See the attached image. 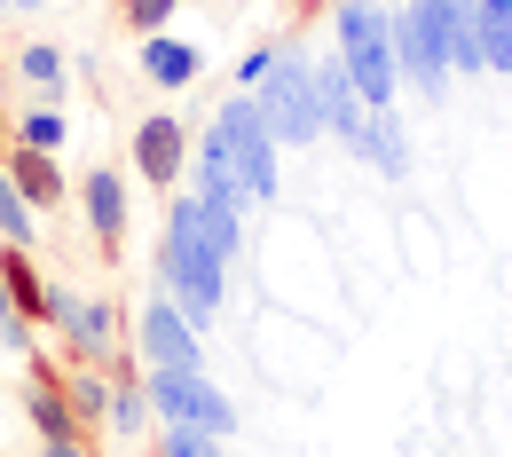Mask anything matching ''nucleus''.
Listing matches in <instances>:
<instances>
[{"label": "nucleus", "instance_id": "obj_1", "mask_svg": "<svg viewBox=\"0 0 512 457\" xmlns=\"http://www.w3.org/2000/svg\"><path fill=\"white\" fill-rule=\"evenodd\" d=\"M237 95H253L268 134L284 142V150H308L323 142V111H316V56H300L292 40H276V48H253L245 64H237Z\"/></svg>", "mask_w": 512, "mask_h": 457}, {"label": "nucleus", "instance_id": "obj_2", "mask_svg": "<svg viewBox=\"0 0 512 457\" xmlns=\"http://www.w3.org/2000/svg\"><path fill=\"white\" fill-rule=\"evenodd\" d=\"M158 292L190 316L197 331L221 316L229 300V261L213 253V237L197 229V197H174L166 205V237H158Z\"/></svg>", "mask_w": 512, "mask_h": 457}, {"label": "nucleus", "instance_id": "obj_3", "mask_svg": "<svg viewBox=\"0 0 512 457\" xmlns=\"http://www.w3.org/2000/svg\"><path fill=\"white\" fill-rule=\"evenodd\" d=\"M197 150L229 166V190H237V205H245V213H253V205H268V197L284 190V182H276L284 142L268 134V119H260L253 95H229V103L213 111V127H205V142H197Z\"/></svg>", "mask_w": 512, "mask_h": 457}, {"label": "nucleus", "instance_id": "obj_4", "mask_svg": "<svg viewBox=\"0 0 512 457\" xmlns=\"http://www.w3.org/2000/svg\"><path fill=\"white\" fill-rule=\"evenodd\" d=\"M331 56L347 64V79L363 87V103L386 111L402 95V64H394V8L386 0H339L331 16Z\"/></svg>", "mask_w": 512, "mask_h": 457}, {"label": "nucleus", "instance_id": "obj_5", "mask_svg": "<svg viewBox=\"0 0 512 457\" xmlns=\"http://www.w3.org/2000/svg\"><path fill=\"white\" fill-rule=\"evenodd\" d=\"M142 387H150V410L166 426H197V434H221V442L237 434V402L213 387L205 371H150Z\"/></svg>", "mask_w": 512, "mask_h": 457}, {"label": "nucleus", "instance_id": "obj_6", "mask_svg": "<svg viewBox=\"0 0 512 457\" xmlns=\"http://www.w3.org/2000/svg\"><path fill=\"white\" fill-rule=\"evenodd\" d=\"M394 64H402V87L418 103H449V56H442V40H434V24L418 16V0L394 8Z\"/></svg>", "mask_w": 512, "mask_h": 457}, {"label": "nucleus", "instance_id": "obj_7", "mask_svg": "<svg viewBox=\"0 0 512 457\" xmlns=\"http://www.w3.org/2000/svg\"><path fill=\"white\" fill-rule=\"evenodd\" d=\"M197 339H205V331H197L166 292L134 316V347H142V363H150V371H205V347H197Z\"/></svg>", "mask_w": 512, "mask_h": 457}, {"label": "nucleus", "instance_id": "obj_8", "mask_svg": "<svg viewBox=\"0 0 512 457\" xmlns=\"http://www.w3.org/2000/svg\"><path fill=\"white\" fill-rule=\"evenodd\" d=\"M182 166H190V127H182V119H166V111H158V119H142V127H134V174H142L150 190H174V182H182Z\"/></svg>", "mask_w": 512, "mask_h": 457}, {"label": "nucleus", "instance_id": "obj_9", "mask_svg": "<svg viewBox=\"0 0 512 457\" xmlns=\"http://www.w3.org/2000/svg\"><path fill=\"white\" fill-rule=\"evenodd\" d=\"M316 111H323V134L347 150L355 134H363V119H371V103H363V87L347 79V64L339 56H323L316 64Z\"/></svg>", "mask_w": 512, "mask_h": 457}, {"label": "nucleus", "instance_id": "obj_10", "mask_svg": "<svg viewBox=\"0 0 512 457\" xmlns=\"http://www.w3.org/2000/svg\"><path fill=\"white\" fill-rule=\"evenodd\" d=\"M56 331H64V347L79 363H103L111 339H119V308L111 300H71V292H56Z\"/></svg>", "mask_w": 512, "mask_h": 457}, {"label": "nucleus", "instance_id": "obj_11", "mask_svg": "<svg viewBox=\"0 0 512 457\" xmlns=\"http://www.w3.org/2000/svg\"><path fill=\"white\" fill-rule=\"evenodd\" d=\"M347 150H355L371 174H386V182H402V174H410V127L394 119V103H386V111H371V119H363V134H355Z\"/></svg>", "mask_w": 512, "mask_h": 457}, {"label": "nucleus", "instance_id": "obj_12", "mask_svg": "<svg viewBox=\"0 0 512 457\" xmlns=\"http://www.w3.org/2000/svg\"><path fill=\"white\" fill-rule=\"evenodd\" d=\"M134 71H142L150 87H166V95H182V87H197V71H205V56H197L190 40H166V32H150V40L134 48Z\"/></svg>", "mask_w": 512, "mask_h": 457}, {"label": "nucleus", "instance_id": "obj_13", "mask_svg": "<svg viewBox=\"0 0 512 457\" xmlns=\"http://www.w3.org/2000/svg\"><path fill=\"white\" fill-rule=\"evenodd\" d=\"M79 205H87L95 245H103V253H119V245H127V182L103 166V174H87V182H79Z\"/></svg>", "mask_w": 512, "mask_h": 457}, {"label": "nucleus", "instance_id": "obj_14", "mask_svg": "<svg viewBox=\"0 0 512 457\" xmlns=\"http://www.w3.org/2000/svg\"><path fill=\"white\" fill-rule=\"evenodd\" d=\"M418 16L434 24L449 71H481V40H473V0H418Z\"/></svg>", "mask_w": 512, "mask_h": 457}, {"label": "nucleus", "instance_id": "obj_15", "mask_svg": "<svg viewBox=\"0 0 512 457\" xmlns=\"http://www.w3.org/2000/svg\"><path fill=\"white\" fill-rule=\"evenodd\" d=\"M0 166H8V182H16V190L32 197V205H64V197H71L48 150H24V142H8V158H0Z\"/></svg>", "mask_w": 512, "mask_h": 457}, {"label": "nucleus", "instance_id": "obj_16", "mask_svg": "<svg viewBox=\"0 0 512 457\" xmlns=\"http://www.w3.org/2000/svg\"><path fill=\"white\" fill-rule=\"evenodd\" d=\"M473 40H481V71L512 79V0H473Z\"/></svg>", "mask_w": 512, "mask_h": 457}, {"label": "nucleus", "instance_id": "obj_17", "mask_svg": "<svg viewBox=\"0 0 512 457\" xmlns=\"http://www.w3.org/2000/svg\"><path fill=\"white\" fill-rule=\"evenodd\" d=\"M0 284H8V308L16 316H40V324H56V292H40V276L24 253H0Z\"/></svg>", "mask_w": 512, "mask_h": 457}, {"label": "nucleus", "instance_id": "obj_18", "mask_svg": "<svg viewBox=\"0 0 512 457\" xmlns=\"http://www.w3.org/2000/svg\"><path fill=\"white\" fill-rule=\"evenodd\" d=\"M103 418H111V434H119V442H134V434L158 418V410H150V387H142V379H111V402H103Z\"/></svg>", "mask_w": 512, "mask_h": 457}, {"label": "nucleus", "instance_id": "obj_19", "mask_svg": "<svg viewBox=\"0 0 512 457\" xmlns=\"http://www.w3.org/2000/svg\"><path fill=\"white\" fill-rule=\"evenodd\" d=\"M0 237H8V253H32L40 245V221H32V197L8 182V166H0Z\"/></svg>", "mask_w": 512, "mask_h": 457}, {"label": "nucleus", "instance_id": "obj_20", "mask_svg": "<svg viewBox=\"0 0 512 457\" xmlns=\"http://www.w3.org/2000/svg\"><path fill=\"white\" fill-rule=\"evenodd\" d=\"M32 402V426H40V442H71V410H64V379H40V387L24 394Z\"/></svg>", "mask_w": 512, "mask_h": 457}, {"label": "nucleus", "instance_id": "obj_21", "mask_svg": "<svg viewBox=\"0 0 512 457\" xmlns=\"http://www.w3.org/2000/svg\"><path fill=\"white\" fill-rule=\"evenodd\" d=\"M16 142H24V150H48V158H56V150L71 142V119H64V111H32V119H16Z\"/></svg>", "mask_w": 512, "mask_h": 457}, {"label": "nucleus", "instance_id": "obj_22", "mask_svg": "<svg viewBox=\"0 0 512 457\" xmlns=\"http://www.w3.org/2000/svg\"><path fill=\"white\" fill-rule=\"evenodd\" d=\"M16 71H24L40 95H64V48H48V40H40V48H24V56H16Z\"/></svg>", "mask_w": 512, "mask_h": 457}, {"label": "nucleus", "instance_id": "obj_23", "mask_svg": "<svg viewBox=\"0 0 512 457\" xmlns=\"http://www.w3.org/2000/svg\"><path fill=\"white\" fill-rule=\"evenodd\" d=\"M158 457H229V450H221V434H197V426H166Z\"/></svg>", "mask_w": 512, "mask_h": 457}, {"label": "nucleus", "instance_id": "obj_24", "mask_svg": "<svg viewBox=\"0 0 512 457\" xmlns=\"http://www.w3.org/2000/svg\"><path fill=\"white\" fill-rule=\"evenodd\" d=\"M174 8H182V0H127V24L150 40V32H166V16H174Z\"/></svg>", "mask_w": 512, "mask_h": 457}, {"label": "nucleus", "instance_id": "obj_25", "mask_svg": "<svg viewBox=\"0 0 512 457\" xmlns=\"http://www.w3.org/2000/svg\"><path fill=\"white\" fill-rule=\"evenodd\" d=\"M64 387H71V402H79V410H103V402H111V387H103L95 371H71Z\"/></svg>", "mask_w": 512, "mask_h": 457}, {"label": "nucleus", "instance_id": "obj_26", "mask_svg": "<svg viewBox=\"0 0 512 457\" xmlns=\"http://www.w3.org/2000/svg\"><path fill=\"white\" fill-rule=\"evenodd\" d=\"M0 339H8V347H24V316L8 308V284H0Z\"/></svg>", "mask_w": 512, "mask_h": 457}, {"label": "nucleus", "instance_id": "obj_27", "mask_svg": "<svg viewBox=\"0 0 512 457\" xmlns=\"http://www.w3.org/2000/svg\"><path fill=\"white\" fill-rule=\"evenodd\" d=\"M40 457H87V450H79V434H71V442H40Z\"/></svg>", "mask_w": 512, "mask_h": 457}, {"label": "nucleus", "instance_id": "obj_28", "mask_svg": "<svg viewBox=\"0 0 512 457\" xmlns=\"http://www.w3.org/2000/svg\"><path fill=\"white\" fill-rule=\"evenodd\" d=\"M0 8H40V0H0Z\"/></svg>", "mask_w": 512, "mask_h": 457}, {"label": "nucleus", "instance_id": "obj_29", "mask_svg": "<svg viewBox=\"0 0 512 457\" xmlns=\"http://www.w3.org/2000/svg\"><path fill=\"white\" fill-rule=\"evenodd\" d=\"M0 142H8V127H0Z\"/></svg>", "mask_w": 512, "mask_h": 457}]
</instances>
